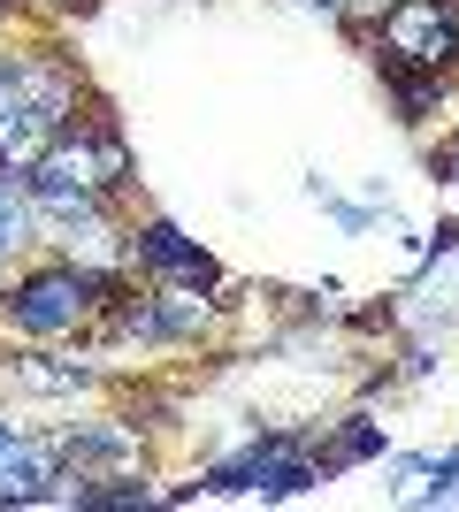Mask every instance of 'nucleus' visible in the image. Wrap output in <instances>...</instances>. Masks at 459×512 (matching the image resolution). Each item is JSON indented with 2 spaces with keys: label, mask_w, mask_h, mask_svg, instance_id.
I'll use <instances>...</instances> for the list:
<instances>
[{
  "label": "nucleus",
  "mask_w": 459,
  "mask_h": 512,
  "mask_svg": "<svg viewBox=\"0 0 459 512\" xmlns=\"http://www.w3.org/2000/svg\"><path fill=\"white\" fill-rule=\"evenodd\" d=\"M85 69L69 46H0V161L31 169L46 138L77 115Z\"/></svg>",
  "instance_id": "1"
},
{
  "label": "nucleus",
  "mask_w": 459,
  "mask_h": 512,
  "mask_svg": "<svg viewBox=\"0 0 459 512\" xmlns=\"http://www.w3.org/2000/svg\"><path fill=\"white\" fill-rule=\"evenodd\" d=\"M123 276H108V268H85V260L69 253H46L31 260L23 276L0 283V321L16 329V337H77L85 321H100V306H108V291Z\"/></svg>",
  "instance_id": "2"
},
{
  "label": "nucleus",
  "mask_w": 459,
  "mask_h": 512,
  "mask_svg": "<svg viewBox=\"0 0 459 512\" xmlns=\"http://www.w3.org/2000/svg\"><path fill=\"white\" fill-rule=\"evenodd\" d=\"M222 321V306L207 291H184V283H153L146 299H138L131 283H115L108 306H100V329L123 344H153V352H169V344H199L207 329Z\"/></svg>",
  "instance_id": "3"
},
{
  "label": "nucleus",
  "mask_w": 459,
  "mask_h": 512,
  "mask_svg": "<svg viewBox=\"0 0 459 512\" xmlns=\"http://www.w3.org/2000/svg\"><path fill=\"white\" fill-rule=\"evenodd\" d=\"M123 276H138V283H184V291H215L222 268H215V253H207L199 237L176 230L169 214H146V222H123Z\"/></svg>",
  "instance_id": "4"
},
{
  "label": "nucleus",
  "mask_w": 459,
  "mask_h": 512,
  "mask_svg": "<svg viewBox=\"0 0 459 512\" xmlns=\"http://www.w3.org/2000/svg\"><path fill=\"white\" fill-rule=\"evenodd\" d=\"M375 77H383V92H391V107H398V123H406V130L437 123L444 100H452V85H444L437 69H406V62H391V54H375Z\"/></svg>",
  "instance_id": "5"
},
{
  "label": "nucleus",
  "mask_w": 459,
  "mask_h": 512,
  "mask_svg": "<svg viewBox=\"0 0 459 512\" xmlns=\"http://www.w3.org/2000/svg\"><path fill=\"white\" fill-rule=\"evenodd\" d=\"M31 245H39V214H31V192H23V169L0 161V283Z\"/></svg>",
  "instance_id": "6"
},
{
  "label": "nucleus",
  "mask_w": 459,
  "mask_h": 512,
  "mask_svg": "<svg viewBox=\"0 0 459 512\" xmlns=\"http://www.w3.org/2000/svg\"><path fill=\"white\" fill-rule=\"evenodd\" d=\"M406 482H398V505H459V444L452 451H421L406 459Z\"/></svg>",
  "instance_id": "7"
},
{
  "label": "nucleus",
  "mask_w": 459,
  "mask_h": 512,
  "mask_svg": "<svg viewBox=\"0 0 459 512\" xmlns=\"http://www.w3.org/2000/svg\"><path fill=\"white\" fill-rule=\"evenodd\" d=\"M314 459H322V474H345L360 467V459H383V421H368V413H352V421H337V436H314Z\"/></svg>",
  "instance_id": "8"
},
{
  "label": "nucleus",
  "mask_w": 459,
  "mask_h": 512,
  "mask_svg": "<svg viewBox=\"0 0 459 512\" xmlns=\"http://www.w3.org/2000/svg\"><path fill=\"white\" fill-rule=\"evenodd\" d=\"M8 383L16 390H92L100 375L77 360H8Z\"/></svg>",
  "instance_id": "9"
},
{
  "label": "nucleus",
  "mask_w": 459,
  "mask_h": 512,
  "mask_svg": "<svg viewBox=\"0 0 459 512\" xmlns=\"http://www.w3.org/2000/svg\"><path fill=\"white\" fill-rule=\"evenodd\" d=\"M429 169H437V184H459V138L444 153H429Z\"/></svg>",
  "instance_id": "10"
},
{
  "label": "nucleus",
  "mask_w": 459,
  "mask_h": 512,
  "mask_svg": "<svg viewBox=\"0 0 459 512\" xmlns=\"http://www.w3.org/2000/svg\"><path fill=\"white\" fill-rule=\"evenodd\" d=\"M16 444H23V428L8 421V413H0V459H8V451H16Z\"/></svg>",
  "instance_id": "11"
},
{
  "label": "nucleus",
  "mask_w": 459,
  "mask_h": 512,
  "mask_svg": "<svg viewBox=\"0 0 459 512\" xmlns=\"http://www.w3.org/2000/svg\"><path fill=\"white\" fill-rule=\"evenodd\" d=\"M54 8H62V16H92V8H100V0H54Z\"/></svg>",
  "instance_id": "12"
},
{
  "label": "nucleus",
  "mask_w": 459,
  "mask_h": 512,
  "mask_svg": "<svg viewBox=\"0 0 459 512\" xmlns=\"http://www.w3.org/2000/svg\"><path fill=\"white\" fill-rule=\"evenodd\" d=\"M16 8H23V0H0V23H8V16H16Z\"/></svg>",
  "instance_id": "13"
}]
</instances>
